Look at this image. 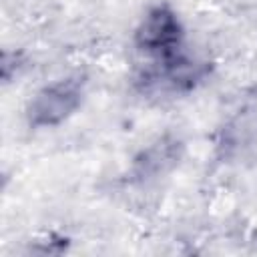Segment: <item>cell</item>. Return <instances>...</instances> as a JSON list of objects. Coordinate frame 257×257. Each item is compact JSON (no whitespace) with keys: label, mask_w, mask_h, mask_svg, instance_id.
Wrapping results in <instances>:
<instances>
[{"label":"cell","mask_w":257,"mask_h":257,"mask_svg":"<svg viewBox=\"0 0 257 257\" xmlns=\"http://www.w3.org/2000/svg\"><path fill=\"white\" fill-rule=\"evenodd\" d=\"M183 153V143L175 137H161L147 149H143L131 167V177L137 181L155 179L169 169H173Z\"/></svg>","instance_id":"277c9868"},{"label":"cell","mask_w":257,"mask_h":257,"mask_svg":"<svg viewBox=\"0 0 257 257\" xmlns=\"http://www.w3.org/2000/svg\"><path fill=\"white\" fill-rule=\"evenodd\" d=\"M207 74L209 66L205 62H197L183 52L169 60L149 62V66L137 76V88L143 94H185L195 90Z\"/></svg>","instance_id":"3957f363"},{"label":"cell","mask_w":257,"mask_h":257,"mask_svg":"<svg viewBox=\"0 0 257 257\" xmlns=\"http://www.w3.org/2000/svg\"><path fill=\"white\" fill-rule=\"evenodd\" d=\"M86 94L84 74H66L44 84L26 106L30 128H54L66 122L82 104Z\"/></svg>","instance_id":"6da1fadb"},{"label":"cell","mask_w":257,"mask_h":257,"mask_svg":"<svg viewBox=\"0 0 257 257\" xmlns=\"http://www.w3.org/2000/svg\"><path fill=\"white\" fill-rule=\"evenodd\" d=\"M133 42L135 48L151 62H161L183 54L185 26L181 16L167 2L151 6L135 28Z\"/></svg>","instance_id":"7a4b0ae2"}]
</instances>
